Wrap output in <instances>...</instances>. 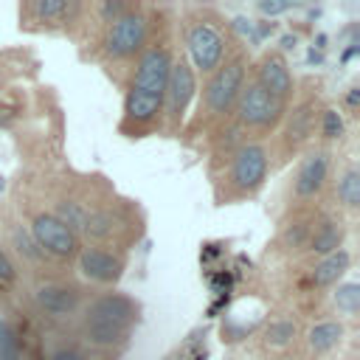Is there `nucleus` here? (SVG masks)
Wrapping results in <instances>:
<instances>
[{"mask_svg":"<svg viewBox=\"0 0 360 360\" xmlns=\"http://www.w3.org/2000/svg\"><path fill=\"white\" fill-rule=\"evenodd\" d=\"M248 68H250L248 56L236 51V53H228V59L208 76L202 87V104H200V121L205 127L225 124V118L233 115L239 90L248 82Z\"/></svg>","mask_w":360,"mask_h":360,"instance_id":"nucleus-3","label":"nucleus"},{"mask_svg":"<svg viewBox=\"0 0 360 360\" xmlns=\"http://www.w3.org/2000/svg\"><path fill=\"white\" fill-rule=\"evenodd\" d=\"M0 360H25L20 332L6 318H0Z\"/></svg>","mask_w":360,"mask_h":360,"instance_id":"nucleus-24","label":"nucleus"},{"mask_svg":"<svg viewBox=\"0 0 360 360\" xmlns=\"http://www.w3.org/2000/svg\"><path fill=\"white\" fill-rule=\"evenodd\" d=\"M287 112V104L276 101L267 90H262L253 79H248L239 90V98H236V107H233V118H236V127L239 129H248V132H259V135H267L273 132L281 118Z\"/></svg>","mask_w":360,"mask_h":360,"instance_id":"nucleus-5","label":"nucleus"},{"mask_svg":"<svg viewBox=\"0 0 360 360\" xmlns=\"http://www.w3.org/2000/svg\"><path fill=\"white\" fill-rule=\"evenodd\" d=\"M48 360H90V357L82 349H76V346H59V349L51 352Z\"/></svg>","mask_w":360,"mask_h":360,"instance_id":"nucleus-27","label":"nucleus"},{"mask_svg":"<svg viewBox=\"0 0 360 360\" xmlns=\"http://www.w3.org/2000/svg\"><path fill=\"white\" fill-rule=\"evenodd\" d=\"M343 239H346V225L340 217L335 214H321L312 225V233H309V242H307V250L312 256H329L335 250L343 248Z\"/></svg>","mask_w":360,"mask_h":360,"instance_id":"nucleus-16","label":"nucleus"},{"mask_svg":"<svg viewBox=\"0 0 360 360\" xmlns=\"http://www.w3.org/2000/svg\"><path fill=\"white\" fill-rule=\"evenodd\" d=\"M332 304L340 315L346 318H354L357 309H360V284L357 281H343L338 284V290L332 292Z\"/></svg>","mask_w":360,"mask_h":360,"instance_id":"nucleus-23","label":"nucleus"},{"mask_svg":"<svg viewBox=\"0 0 360 360\" xmlns=\"http://www.w3.org/2000/svg\"><path fill=\"white\" fill-rule=\"evenodd\" d=\"M79 332H82V340H84L90 349H98V352H118V349L127 346L132 329H127V326L110 321L107 315L96 312L93 307H84Z\"/></svg>","mask_w":360,"mask_h":360,"instance_id":"nucleus-11","label":"nucleus"},{"mask_svg":"<svg viewBox=\"0 0 360 360\" xmlns=\"http://www.w3.org/2000/svg\"><path fill=\"white\" fill-rule=\"evenodd\" d=\"M172 62H174L172 45H166V42H149L141 51L138 62H135V73H132V82H129L127 90H138V93L163 98Z\"/></svg>","mask_w":360,"mask_h":360,"instance_id":"nucleus-8","label":"nucleus"},{"mask_svg":"<svg viewBox=\"0 0 360 360\" xmlns=\"http://www.w3.org/2000/svg\"><path fill=\"white\" fill-rule=\"evenodd\" d=\"M194 96H197V73L191 70L188 59L180 56V59L172 62L166 93H163V124L172 135L186 121V112H188V104H191Z\"/></svg>","mask_w":360,"mask_h":360,"instance_id":"nucleus-7","label":"nucleus"},{"mask_svg":"<svg viewBox=\"0 0 360 360\" xmlns=\"http://www.w3.org/2000/svg\"><path fill=\"white\" fill-rule=\"evenodd\" d=\"M346 132V124L340 118V112L335 107H323L321 110V118H318V135L329 143V141H340Z\"/></svg>","mask_w":360,"mask_h":360,"instance_id":"nucleus-25","label":"nucleus"},{"mask_svg":"<svg viewBox=\"0 0 360 360\" xmlns=\"http://www.w3.org/2000/svg\"><path fill=\"white\" fill-rule=\"evenodd\" d=\"M321 104H318V96L309 93V96H301L292 101V107H287L284 112V127H281V152L287 158L298 155L301 149L309 146L312 135L318 132V118H321Z\"/></svg>","mask_w":360,"mask_h":360,"instance_id":"nucleus-6","label":"nucleus"},{"mask_svg":"<svg viewBox=\"0 0 360 360\" xmlns=\"http://www.w3.org/2000/svg\"><path fill=\"white\" fill-rule=\"evenodd\" d=\"M183 39L188 51V65L200 76H211L228 59V37L222 28V17L214 8H188L183 22Z\"/></svg>","mask_w":360,"mask_h":360,"instance_id":"nucleus-2","label":"nucleus"},{"mask_svg":"<svg viewBox=\"0 0 360 360\" xmlns=\"http://www.w3.org/2000/svg\"><path fill=\"white\" fill-rule=\"evenodd\" d=\"M17 284V267L8 259V253L0 248V290H11Z\"/></svg>","mask_w":360,"mask_h":360,"instance_id":"nucleus-26","label":"nucleus"},{"mask_svg":"<svg viewBox=\"0 0 360 360\" xmlns=\"http://www.w3.org/2000/svg\"><path fill=\"white\" fill-rule=\"evenodd\" d=\"M335 197H338V202H340L346 211H357V205H360V172H357L354 163H349V166L338 174Z\"/></svg>","mask_w":360,"mask_h":360,"instance_id":"nucleus-21","label":"nucleus"},{"mask_svg":"<svg viewBox=\"0 0 360 360\" xmlns=\"http://www.w3.org/2000/svg\"><path fill=\"white\" fill-rule=\"evenodd\" d=\"M340 340H343V323L340 321H321V323L307 329L304 346H307V354L318 360V357L329 354L332 349H338Z\"/></svg>","mask_w":360,"mask_h":360,"instance_id":"nucleus-18","label":"nucleus"},{"mask_svg":"<svg viewBox=\"0 0 360 360\" xmlns=\"http://www.w3.org/2000/svg\"><path fill=\"white\" fill-rule=\"evenodd\" d=\"M329 169H332V158L326 149H309L304 155V160L298 163L295 180H292V191L298 200H315L323 194L326 183H329Z\"/></svg>","mask_w":360,"mask_h":360,"instance_id":"nucleus-12","label":"nucleus"},{"mask_svg":"<svg viewBox=\"0 0 360 360\" xmlns=\"http://www.w3.org/2000/svg\"><path fill=\"white\" fill-rule=\"evenodd\" d=\"M87 307H93L96 312L107 315L110 321H115V323H121V326H127V329H132V326L138 323V304H135L129 295L104 292V295H98L96 301H90Z\"/></svg>","mask_w":360,"mask_h":360,"instance_id":"nucleus-17","label":"nucleus"},{"mask_svg":"<svg viewBox=\"0 0 360 360\" xmlns=\"http://www.w3.org/2000/svg\"><path fill=\"white\" fill-rule=\"evenodd\" d=\"M343 104H346L349 115H357V104H360V87H357V84H352V87H349V93H346Z\"/></svg>","mask_w":360,"mask_h":360,"instance_id":"nucleus-28","label":"nucleus"},{"mask_svg":"<svg viewBox=\"0 0 360 360\" xmlns=\"http://www.w3.org/2000/svg\"><path fill=\"white\" fill-rule=\"evenodd\" d=\"M262 90H267L276 101L287 104L295 98V79L290 73V65L284 59L281 51H264L259 56V62L253 65V76H250Z\"/></svg>","mask_w":360,"mask_h":360,"instance_id":"nucleus-10","label":"nucleus"},{"mask_svg":"<svg viewBox=\"0 0 360 360\" xmlns=\"http://www.w3.org/2000/svg\"><path fill=\"white\" fill-rule=\"evenodd\" d=\"M270 174V152L262 141H242L225 160L222 174L214 180V197L219 205L256 197Z\"/></svg>","mask_w":360,"mask_h":360,"instance_id":"nucleus-1","label":"nucleus"},{"mask_svg":"<svg viewBox=\"0 0 360 360\" xmlns=\"http://www.w3.org/2000/svg\"><path fill=\"white\" fill-rule=\"evenodd\" d=\"M76 259H79L82 276L93 284H115L124 273V256L118 250L90 245V248H82L76 253Z\"/></svg>","mask_w":360,"mask_h":360,"instance_id":"nucleus-13","label":"nucleus"},{"mask_svg":"<svg viewBox=\"0 0 360 360\" xmlns=\"http://www.w3.org/2000/svg\"><path fill=\"white\" fill-rule=\"evenodd\" d=\"M149 45V17L141 3H132L129 11H124L115 22L104 25L101 34V53L110 62H124L141 56V51Z\"/></svg>","mask_w":360,"mask_h":360,"instance_id":"nucleus-4","label":"nucleus"},{"mask_svg":"<svg viewBox=\"0 0 360 360\" xmlns=\"http://www.w3.org/2000/svg\"><path fill=\"white\" fill-rule=\"evenodd\" d=\"M82 6L73 0H31L20 6V14L31 22H45V28H65L79 17Z\"/></svg>","mask_w":360,"mask_h":360,"instance_id":"nucleus-15","label":"nucleus"},{"mask_svg":"<svg viewBox=\"0 0 360 360\" xmlns=\"http://www.w3.org/2000/svg\"><path fill=\"white\" fill-rule=\"evenodd\" d=\"M276 360H295V357H290V354H281V357H276Z\"/></svg>","mask_w":360,"mask_h":360,"instance_id":"nucleus-30","label":"nucleus"},{"mask_svg":"<svg viewBox=\"0 0 360 360\" xmlns=\"http://www.w3.org/2000/svg\"><path fill=\"white\" fill-rule=\"evenodd\" d=\"M259 8L264 11V14H278V11H287V8H292L290 3H259Z\"/></svg>","mask_w":360,"mask_h":360,"instance_id":"nucleus-29","label":"nucleus"},{"mask_svg":"<svg viewBox=\"0 0 360 360\" xmlns=\"http://www.w3.org/2000/svg\"><path fill=\"white\" fill-rule=\"evenodd\" d=\"M34 304L39 312L51 315V318H68L73 312H79L82 307V292L73 284H62V281H45L34 290Z\"/></svg>","mask_w":360,"mask_h":360,"instance_id":"nucleus-14","label":"nucleus"},{"mask_svg":"<svg viewBox=\"0 0 360 360\" xmlns=\"http://www.w3.org/2000/svg\"><path fill=\"white\" fill-rule=\"evenodd\" d=\"M349 264H352V256H349L346 248H340V250L318 259L315 267H312V273H309V278H312L315 287H332V284H338L346 276Z\"/></svg>","mask_w":360,"mask_h":360,"instance_id":"nucleus-20","label":"nucleus"},{"mask_svg":"<svg viewBox=\"0 0 360 360\" xmlns=\"http://www.w3.org/2000/svg\"><path fill=\"white\" fill-rule=\"evenodd\" d=\"M31 239L37 242V248L45 256H56V259H70L82 250L79 245V233H73L62 219H56L51 211H37L31 217Z\"/></svg>","mask_w":360,"mask_h":360,"instance_id":"nucleus-9","label":"nucleus"},{"mask_svg":"<svg viewBox=\"0 0 360 360\" xmlns=\"http://www.w3.org/2000/svg\"><path fill=\"white\" fill-rule=\"evenodd\" d=\"M318 214L312 211H295L292 219H287L281 228H278V245L284 250H307V242H309V233H312V225H315Z\"/></svg>","mask_w":360,"mask_h":360,"instance_id":"nucleus-19","label":"nucleus"},{"mask_svg":"<svg viewBox=\"0 0 360 360\" xmlns=\"http://www.w3.org/2000/svg\"><path fill=\"white\" fill-rule=\"evenodd\" d=\"M295 335H298L295 321H290V318H276V321H270L267 329H264V343L273 346V349H287V346H292Z\"/></svg>","mask_w":360,"mask_h":360,"instance_id":"nucleus-22","label":"nucleus"}]
</instances>
